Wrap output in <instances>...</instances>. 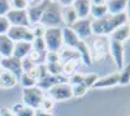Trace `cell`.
Segmentation results:
<instances>
[{
  "instance_id": "obj_11",
  "label": "cell",
  "mask_w": 130,
  "mask_h": 116,
  "mask_svg": "<svg viewBox=\"0 0 130 116\" xmlns=\"http://www.w3.org/2000/svg\"><path fill=\"white\" fill-rule=\"evenodd\" d=\"M0 68L8 70L10 73H13L14 76H17L20 78V76L24 73L22 70V64H21V60L14 57V56H8V57H2L0 61Z\"/></svg>"
},
{
  "instance_id": "obj_42",
  "label": "cell",
  "mask_w": 130,
  "mask_h": 116,
  "mask_svg": "<svg viewBox=\"0 0 130 116\" xmlns=\"http://www.w3.org/2000/svg\"><path fill=\"white\" fill-rule=\"evenodd\" d=\"M34 116H53V113L44 111V110H40V108H37V110H34Z\"/></svg>"
},
{
  "instance_id": "obj_32",
  "label": "cell",
  "mask_w": 130,
  "mask_h": 116,
  "mask_svg": "<svg viewBox=\"0 0 130 116\" xmlns=\"http://www.w3.org/2000/svg\"><path fill=\"white\" fill-rule=\"evenodd\" d=\"M89 88L85 85V83H78V85H74L72 86V91H73V97L75 98H79V97H83L86 93H87Z\"/></svg>"
},
{
  "instance_id": "obj_20",
  "label": "cell",
  "mask_w": 130,
  "mask_h": 116,
  "mask_svg": "<svg viewBox=\"0 0 130 116\" xmlns=\"http://www.w3.org/2000/svg\"><path fill=\"white\" fill-rule=\"evenodd\" d=\"M13 47H14V42L10 39L7 34L0 35V56L2 57L12 56Z\"/></svg>"
},
{
  "instance_id": "obj_51",
  "label": "cell",
  "mask_w": 130,
  "mask_h": 116,
  "mask_svg": "<svg viewBox=\"0 0 130 116\" xmlns=\"http://www.w3.org/2000/svg\"><path fill=\"white\" fill-rule=\"evenodd\" d=\"M129 116H130V115H129Z\"/></svg>"
},
{
  "instance_id": "obj_17",
  "label": "cell",
  "mask_w": 130,
  "mask_h": 116,
  "mask_svg": "<svg viewBox=\"0 0 130 116\" xmlns=\"http://www.w3.org/2000/svg\"><path fill=\"white\" fill-rule=\"evenodd\" d=\"M32 50L31 47V42H16L14 43V47H13V54L12 56L22 60L25 57L29 56L30 51Z\"/></svg>"
},
{
  "instance_id": "obj_46",
  "label": "cell",
  "mask_w": 130,
  "mask_h": 116,
  "mask_svg": "<svg viewBox=\"0 0 130 116\" xmlns=\"http://www.w3.org/2000/svg\"><path fill=\"white\" fill-rule=\"evenodd\" d=\"M91 4H105L107 0H90Z\"/></svg>"
},
{
  "instance_id": "obj_16",
  "label": "cell",
  "mask_w": 130,
  "mask_h": 116,
  "mask_svg": "<svg viewBox=\"0 0 130 116\" xmlns=\"http://www.w3.org/2000/svg\"><path fill=\"white\" fill-rule=\"evenodd\" d=\"M18 83V77L8 70L0 68V88L2 89H12Z\"/></svg>"
},
{
  "instance_id": "obj_28",
  "label": "cell",
  "mask_w": 130,
  "mask_h": 116,
  "mask_svg": "<svg viewBox=\"0 0 130 116\" xmlns=\"http://www.w3.org/2000/svg\"><path fill=\"white\" fill-rule=\"evenodd\" d=\"M46 69L50 75L52 76H59L62 75V67L61 63H46Z\"/></svg>"
},
{
  "instance_id": "obj_8",
  "label": "cell",
  "mask_w": 130,
  "mask_h": 116,
  "mask_svg": "<svg viewBox=\"0 0 130 116\" xmlns=\"http://www.w3.org/2000/svg\"><path fill=\"white\" fill-rule=\"evenodd\" d=\"M109 54L112 55V59L115 61V65L117 67L118 70H121L124 68V61H125V48L124 43L121 42L111 40L109 42Z\"/></svg>"
},
{
  "instance_id": "obj_47",
  "label": "cell",
  "mask_w": 130,
  "mask_h": 116,
  "mask_svg": "<svg viewBox=\"0 0 130 116\" xmlns=\"http://www.w3.org/2000/svg\"><path fill=\"white\" fill-rule=\"evenodd\" d=\"M42 0H27V3H29V7L30 5H35V4H38V3H40Z\"/></svg>"
},
{
  "instance_id": "obj_24",
  "label": "cell",
  "mask_w": 130,
  "mask_h": 116,
  "mask_svg": "<svg viewBox=\"0 0 130 116\" xmlns=\"http://www.w3.org/2000/svg\"><path fill=\"white\" fill-rule=\"evenodd\" d=\"M108 13V9H107V5L105 4H91V8H90V16L94 18V20H99V18H103L105 17Z\"/></svg>"
},
{
  "instance_id": "obj_48",
  "label": "cell",
  "mask_w": 130,
  "mask_h": 116,
  "mask_svg": "<svg viewBox=\"0 0 130 116\" xmlns=\"http://www.w3.org/2000/svg\"><path fill=\"white\" fill-rule=\"evenodd\" d=\"M50 2H53V3H55V2H57V0H50Z\"/></svg>"
},
{
  "instance_id": "obj_3",
  "label": "cell",
  "mask_w": 130,
  "mask_h": 116,
  "mask_svg": "<svg viewBox=\"0 0 130 116\" xmlns=\"http://www.w3.org/2000/svg\"><path fill=\"white\" fill-rule=\"evenodd\" d=\"M47 51L59 52L62 48V30L61 27H46L43 35Z\"/></svg>"
},
{
  "instance_id": "obj_14",
  "label": "cell",
  "mask_w": 130,
  "mask_h": 116,
  "mask_svg": "<svg viewBox=\"0 0 130 116\" xmlns=\"http://www.w3.org/2000/svg\"><path fill=\"white\" fill-rule=\"evenodd\" d=\"M118 85V72L109 73L104 77H99L95 83H94V89H104V88H112Z\"/></svg>"
},
{
  "instance_id": "obj_33",
  "label": "cell",
  "mask_w": 130,
  "mask_h": 116,
  "mask_svg": "<svg viewBox=\"0 0 130 116\" xmlns=\"http://www.w3.org/2000/svg\"><path fill=\"white\" fill-rule=\"evenodd\" d=\"M31 47L34 51H39V52H46V43H44V39L43 38H34L31 42Z\"/></svg>"
},
{
  "instance_id": "obj_31",
  "label": "cell",
  "mask_w": 130,
  "mask_h": 116,
  "mask_svg": "<svg viewBox=\"0 0 130 116\" xmlns=\"http://www.w3.org/2000/svg\"><path fill=\"white\" fill-rule=\"evenodd\" d=\"M9 7L10 9L26 10L29 8V3H27V0H9Z\"/></svg>"
},
{
  "instance_id": "obj_21",
  "label": "cell",
  "mask_w": 130,
  "mask_h": 116,
  "mask_svg": "<svg viewBox=\"0 0 130 116\" xmlns=\"http://www.w3.org/2000/svg\"><path fill=\"white\" fill-rule=\"evenodd\" d=\"M126 2L127 0H107V9L109 14H118L124 13L126 8Z\"/></svg>"
},
{
  "instance_id": "obj_1",
  "label": "cell",
  "mask_w": 130,
  "mask_h": 116,
  "mask_svg": "<svg viewBox=\"0 0 130 116\" xmlns=\"http://www.w3.org/2000/svg\"><path fill=\"white\" fill-rule=\"evenodd\" d=\"M125 24H127L125 12L118 14H107L103 18L91 21V30H92V34H95L96 37H105V35H111L117 27H120Z\"/></svg>"
},
{
  "instance_id": "obj_50",
  "label": "cell",
  "mask_w": 130,
  "mask_h": 116,
  "mask_svg": "<svg viewBox=\"0 0 130 116\" xmlns=\"http://www.w3.org/2000/svg\"><path fill=\"white\" fill-rule=\"evenodd\" d=\"M0 61H2V56H0Z\"/></svg>"
},
{
  "instance_id": "obj_37",
  "label": "cell",
  "mask_w": 130,
  "mask_h": 116,
  "mask_svg": "<svg viewBox=\"0 0 130 116\" xmlns=\"http://www.w3.org/2000/svg\"><path fill=\"white\" fill-rule=\"evenodd\" d=\"M46 63H61L60 54L53 51H47L46 52Z\"/></svg>"
},
{
  "instance_id": "obj_27",
  "label": "cell",
  "mask_w": 130,
  "mask_h": 116,
  "mask_svg": "<svg viewBox=\"0 0 130 116\" xmlns=\"http://www.w3.org/2000/svg\"><path fill=\"white\" fill-rule=\"evenodd\" d=\"M46 52H47V51H46ZM46 52H39V51L31 50L27 57H29L32 63H34L35 65H40L43 61H46Z\"/></svg>"
},
{
  "instance_id": "obj_41",
  "label": "cell",
  "mask_w": 130,
  "mask_h": 116,
  "mask_svg": "<svg viewBox=\"0 0 130 116\" xmlns=\"http://www.w3.org/2000/svg\"><path fill=\"white\" fill-rule=\"evenodd\" d=\"M14 116H34V110L30 108V107L24 106V107L21 108Z\"/></svg>"
},
{
  "instance_id": "obj_15",
  "label": "cell",
  "mask_w": 130,
  "mask_h": 116,
  "mask_svg": "<svg viewBox=\"0 0 130 116\" xmlns=\"http://www.w3.org/2000/svg\"><path fill=\"white\" fill-rule=\"evenodd\" d=\"M61 30H62V45H65L68 48L74 50L81 39L77 37V34H75L72 30V27H69V26H62Z\"/></svg>"
},
{
  "instance_id": "obj_23",
  "label": "cell",
  "mask_w": 130,
  "mask_h": 116,
  "mask_svg": "<svg viewBox=\"0 0 130 116\" xmlns=\"http://www.w3.org/2000/svg\"><path fill=\"white\" fill-rule=\"evenodd\" d=\"M78 20V16L75 13V10L73 7H65L62 8V22L64 26H72L75 21Z\"/></svg>"
},
{
  "instance_id": "obj_4",
  "label": "cell",
  "mask_w": 130,
  "mask_h": 116,
  "mask_svg": "<svg viewBox=\"0 0 130 116\" xmlns=\"http://www.w3.org/2000/svg\"><path fill=\"white\" fill-rule=\"evenodd\" d=\"M43 97H44V91H42L37 86L22 89V103L26 107H30L32 110L39 108Z\"/></svg>"
},
{
  "instance_id": "obj_26",
  "label": "cell",
  "mask_w": 130,
  "mask_h": 116,
  "mask_svg": "<svg viewBox=\"0 0 130 116\" xmlns=\"http://www.w3.org/2000/svg\"><path fill=\"white\" fill-rule=\"evenodd\" d=\"M130 83V64L124 65L121 70H118V85L127 86Z\"/></svg>"
},
{
  "instance_id": "obj_36",
  "label": "cell",
  "mask_w": 130,
  "mask_h": 116,
  "mask_svg": "<svg viewBox=\"0 0 130 116\" xmlns=\"http://www.w3.org/2000/svg\"><path fill=\"white\" fill-rule=\"evenodd\" d=\"M31 31H32V35L34 38H43L44 35V31H46V27L43 26L42 24H35L31 26Z\"/></svg>"
},
{
  "instance_id": "obj_30",
  "label": "cell",
  "mask_w": 130,
  "mask_h": 116,
  "mask_svg": "<svg viewBox=\"0 0 130 116\" xmlns=\"http://www.w3.org/2000/svg\"><path fill=\"white\" fill-rule=\"evenodd\" d=\"M40 110H44V111H48V112H52V110L55 108V100L50 97H43L42 102H40V106H39Z\"/></svg>"
},
{
  "instance_id": "obj_19",
  "label": "cell",
  "mask_w": 130,
  "mask_h": 116,
  "mask_svg": "<svg viewBox=\"0 0 130 116\" xmlns=\"http://www.w3.org/2000/svg\"><path fill=\"white\" fill-rule=\"evenodd\" d=\"M72 7L74 8L78 18H87L90 16V8H91L90 0H75Z\"/></svg>"
},
{
  "instance_id": "obj_43",
  "label": "cell",
  "mask_w": 130,
  "mask_h": 116,
  "mask_svg": "<svg viewBox=\"0 0 130 116\" xmlns=\"http://www.w3.org/2000/svg\"><path fill=\"white\" fill-rule=\"evenodd\" d=\"M74 2L75 0H57L56 3H59L61 8H65V7H72Z\"/></svg>"
},
{
  "instance_id": "obj_18",
  "label": "cell",
  "mask_w": 130,
  "mask_h": 116,
  "mask_svg": "<svg viewBox=\"0 0 130 116\" xmlns=\"http://www.w3.org/2000/svg\"><path fill=\"white\" fill-rule=\"evenodd\" d=\"M77 51V54L79 55V59H81V63H83L85 65H90L92 60H91V54H90V47L89 45L86 43L85 40H79L78 45L75 46L74 48Z\"/></svg>"
},
{
  "instance_id": "obj_5",
  "label": "cell",
  "mask_w": 130,
  "mask_h": 116,
  "mask_svg": "<svg viewBox=\"0 0 130 116\" xmlns=\"http://www.w3.org/2000/svg\"><path fill=\"white\" fill-rule=\"evenodd\" d=\"M109 52V40L105 37H96L90 47V54L92 61H102Z\"/></svg>"
},
{
  "instance_id": "obj_44",
  "label": "cell",
  "mask_w": 130,
  "mask_h": 116,
  "mask_svg": "<svg viewBox=\"0 0 130 116\" xmlns=\"http://www.w3.org/2000/svg\"><path fill=\"white\" fill-rule=\"evenodd\" d=\"M0 116H14V113L10 111V108L3 107L2 110H0Z\"/></svg>"
},
{
  "instance_id": "obj_25",
  "label": "cell",
  "mask_w": 130,
  "mask_h": 116,
  "mask_svg": "<svg viewBox=\"0 0 130 116\" xmlns=\"http://www.w3.org/2000/svg\"><path fill=\"white\" fill-rule=\"evenodd\" d=\"M78 63L77 60L74 59H69V60H65V61H61V67H62V76L65 77H69L72 76L73 73H75V69L78 67Z\"/></svg>"
},
{
  "instance_id": "obj_2",
  "label": "cell",
  "mask_w": 130,
  "mask_h": 116,
  "mask_svg": "<svg viewBox=\"0 0 130 116\" xmlns=\"http://www.w3.org/2000/svg\"><path fill=\"white\" fill-rule=\"evenodd\" d=\"M39 24H42L44 27H62V8L59 3L50 2L43 12Z\"/></svg>"
},
{
  "instance_id": "obj_29",
  "label": "cell",
  "mask_w": 130,
  "mask_h": 116,
  "mask_svg": "<svg viewBox=\"0 0 130 116\" xmlns=\"http://www.w3.org/2000/svg\"><path fill=\"white\" fill-rule=\"evenodd\" d=\"M18 82L21 83V86L24 88H31V86H37V81L34 78H31L27 73H22L18 78Z\"/></svg>"
},
{
  "instance_id": "obj_35",
  "label": "cell",
  "mask_w": 130,
  "mask_h": 116,
  "mask_svg": "<svg viewBox=\"0 0 130 116\" xmlns=\"http://www.w3.org/2000/svg\"><path fill=\"white\" fill-rule=\"evenodd\" d=\"M83 77L85 75H82V73H73L72 76L68 77V83L70 86H74V85H78V83H82L83 82Z\"/></svg>"
},
{
  "instance_id": "obj_40",
  "label": "cell",
  "mask_w": 130,
  "mask_h": 116,
  "mask_svg": "<svg viewBox=\"0 0 130 116\" xmlns=\"http://www.w3.org/2000/svg\"><path fill=\"white\" fill-rule=\"evenodd\" d=\"M9 0H0V16H5L9 12Z\"/></svg>"
},
{
  "instance_id": "obj_38",
  "label": "cell",
  "mask_w": 130,
  "mask_h": 116,
  "mask_svg": "<svg viewBox=\"0 0 130 116\" xmlns=\"http://www.w3.org/2000/svg\"><path fill=\"white\" fill-rule=\"evenodd\" d=\"M10 27L9 21L7 20L5 16H0V35L2 34H7L8 29Z\"/></svg>"
},
{
  "instance_id": "obj_7",
  "label": "cell",
  "mask_w": 130,
  "mask_h": 116,
  "mask_svg": "<svg viewBox=\"0 0 130 116\" xmlns=\"http://www.w3.org/2000/svg\"><path fill=\"white\" fill-rule=\"evenodd\" d=\"M7 35L16 42H32L34 35H32L31 27L27 26H10L7 31Z\"/></svg>"
},
{
  "instance_id": "obj_45",
  "label": "cell",
  "mask_w": 130,
  "mask_h": 116,
  "mask_svg": "<svg viewBox=\"0 0 130 116\" xmlns=\"http://www.w3.org/2000/svg\"><path fill=\"white\" fill-rule=\"evenodd\" d=\"M125 14H126V18H127V22L130 21V0L126 2V8H125Z\"/></svg>"
},
{
  "instance_id": "obj_13",
  "label": "cell",
  "mask_w": 130,
  "mask_h": 116,
  "mask_svg": "<svg viewBox=\"0 0 130 116\" xmlns=\"http://www.w3.org/2000/svg\"><path fill=\"white\" fill-rule=\"evenodd\" d=\"M62 82H68V78L62 76V75H59V76H52L50 73L44 77H42L40 80H38L37 82V88H39L42 91H48L52 86L57 85V83H62Z\"/></svg>"
},
{
  "instance_id": "obj_34",
  "label": "cell",
  "mask_w": 130,
  "mask_h": 116,
  "mask_svg": "<svg viewBox=\"0 0 130 116\" xmlns=\"http://www.w3.org/2000/svg\"><path fill=\"white\" fill-rule=\"evenodd\" d=\"M99 80V75H96V73H89V75H85L83 77V83L89 89L94 86V83Z\"/></svg>"
},
{
  "instance_id": "obj_22",
  "label": "cell",
  "mask_w": 130,
  "mask_h": 116,
  "mask_svg": "<svg viewBox=\"0 0 130 116\" xmlns=\"http://www.w3.org/2000/svg\"><path fill=\"white\" fill-rule=\"evenodd\" d=\"M129 38H130V29H129L127 24H125V25H122L120 27H117L111 34V40L121 42V43H124V42L127 40Z\"/></svg>"
},
{
  "instance_id": "obj_9",
  "label": "cell",
  "mask_w": 130,
  "mask_h": 116,
  "mask_svg": "<svg viewBox=\"0 0 130 116\" xmlns=\"http://www.w3.org/2000/svg\"><path fill=\"white\" fill-rule=\"evenodd\" d=\"M70 27L81 40H85V39H87L89 37L92 35L91 20H89V18H78Z\"/></svg>"
},
{
  "instance_id": "obj_6",
  "label": "cell",
  "mask_w": 130,
  "mask_h": 116,
  "mask_svg": "<svg viewBox=\"0 0 130 116\" xmlns=\"http://www.w3.org/2000/svg\"><path fill=\"white\" fill-rule=\"evenodd\" d=\"M47 93H48V97L52 98L55 102H62V100H68V99L73 98L72 86L68 82L57 83V85L52 86Z\"/></svg>"
},
{
  "instance_id": "obj_10",
  "label": "cell",
  "mask_w": 130,
  "mask_h": 116,
  "mask_svg": "<svg viewBox=\"0 0 130 116\" xmlns=\"http://www.w3.org/2000/svg\"><path fill=\"white\" fill-rule=\"evenodd\" d=\"M7 20L9 21L10 26H27L30 27L29 17L26 10H17V9H9V12L5 14Z\"/></svg>"
},
{
  "instance_id": "obj_49",
  "label": "cell",
  "mask_w": 130,
  "mask_h": 116,
  "mask_svg": "<svg viewBox=\"0 0 130 116\" xmlns=\"http://www.w3.org/2000/svg\"><path fill=\"white\" fill-rule=\"evenodd\" d=\"M127 25H129V29H130V21H129V22H127Z\"/></svg>"
},
{
  "instance_id": "obj_39",
  "label": "cell",
  "mask_w": 130,
  "mask_h": 116,
  "mask_svg": "<svg viewBox=\"0 0 130 116\" xmlns=\"http://www.w3.org/2000/svg\"><path fill=\"white\" fill-rule=\"evenodd\" d=\"M21 64H22V70H24V73L30 72L32 68L35 67V64H34V63H32L29 57H25V59L21 60Z\"/></svg>"
},
{
  "instance_id": "obj_12",
  "label": "cell",
  "mask_w": 130,
  "mask_h": 116,
  "mask_svg": "<svg viewBox=\"0 0 130 116\" xmlns=\"http://www.w3.org/2000/svg\"><path fill=\"white\" fill-rule=\"evenodd\" d=\"M48 3H50V0H42L40 3H38L35 5H30L26 9L27 17H29V22H30V27L32 25H35V24H39L40 17H42L43 12H44L46 7L48 5Z\"/></svg>"
}]
</instances>
